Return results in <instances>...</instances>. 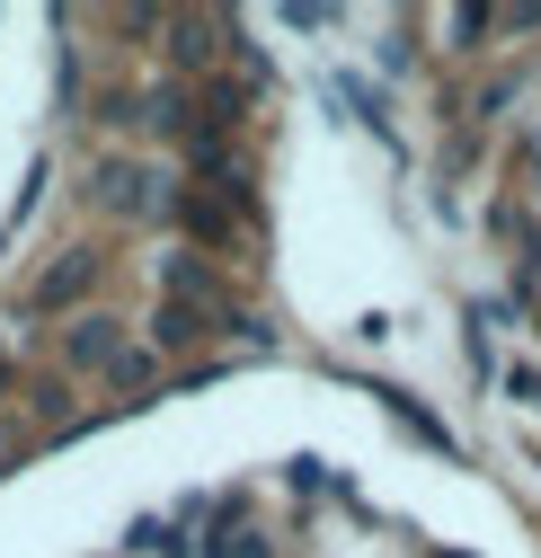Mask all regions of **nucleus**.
I'll list each match as a JSON object with an SVG mask.
<instances>
[{"label":"nucleus","mask_w":541,"mask_h":558,"mask_svg":"<svg viewBox=\"0 0 541 558\" xmlns=\"http://www.w3.org/2000/svg\"><path fill=\"white\" fill-rule=\"evenodd\" d=\"M89 275H98L89 248H62V257L45 266V284L27 293V311H62V302H81V293H89Z\"/></svg>","instance_id":"f257e3e1"},{"label":"nucleus","mask_w":541,"mask_h":558,"mask_svg":"<svg viewBox=\"0 0 541 558\" xmlns=\"http://www.w3.org/2000/svg\"><path fill=\"white\" fill-rule=\"evenodd\" d=\"M98 204H116V214H152V178L124 169V160H107L98 169Z\"/></svg>","instance_id":"f03ea898"},{"label":"nucleus","mask_w":541,"mask_h":558,"mask_svg":"<svg viewBox=\"0 0 541 558\" xmlns=\"http://www.w3.org/2000/svg\"><path fill=\"white\" fill-rule=\"evenodd\" d=\"M373 399H382V408H390V416H399V426H409V435H418V444H426V452H453V435H444V426H435V416H426V408H418V399H409V390H373Z\"/></svg>","instance_id":"7ed1b4c3"},{"label":"nucleus","mask_w":541,"mask_h":558,"mask_svg":"<svg viewBox=\"0 0 541 558\" xmlns=\"http://www.w3.org/2000/svg\"><path fill=\"white\" fill-rule=\"evenodd\" d=\"M72 364H124V355H116V328H107V319H81V328H72Z\"/></svg>","instance_id":"20e7f679"},{"label":"nucleus","mask_w":541,"mask_h":558,"mask_svg":"<svg viewBox=\"0 0 541 558\" xmlns=\"http://www.w3.org/2000/svg\"><path fill=\"white\" fill-rule=\"evenodd\" d=\"M205 53H214V27L187 19V27H178V62H205Z\"/></svg>","instance_id":"39448f33"},{"label":"nucleus","mask_w":541,"mask_h":558,"mask_svg":"<svg viewBox=\"0 0 541 558\" xmlns=\"http://www.w3.org/2000/svg\"><path fill=\"white\" fill-rule=\"evenodd\" d=\"M195 337V311H160V345H187Z\"/></svg>","instance_id":"423d86ee"},{"label":"nucleus","mask_w":541,"mask_h":558,"mask_svg":"<svg viewBox=\"0 0 541 558\" xmlns=\"http://www.w3.org/2000/svg\"><path fill=\"white\" fill-rule=\"evenodd\" d=\"M515 399H532V408H541V373H532V364H515Z\"/></svg>","instance_id":"0eeeda50"}]
</instances>
